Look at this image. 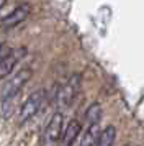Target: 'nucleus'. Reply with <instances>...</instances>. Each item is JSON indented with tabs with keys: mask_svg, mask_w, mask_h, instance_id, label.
<instances>
[{
	"mask_svg": "<svg viewBox=\"0 0 144 146\" xmlns=\"http://www.w3.org/2000/svg\"><path fill=\"white\" fill-rule=\"evenodd\" d=\"M80 82H82L80 74H74V76H71V79L67 80L64 86L59 87L57 94H56V104H57L59 108L71 107V104L75 100L79 90H80Z\"/></svg>",
	"mask_w": 144,
	"mask_h": 146,
	"instance_id": "2",
	"label": "nucleus"
},
{
	"mask_svg": "<svg viewBox=\"0 0 144 146\" xmlns=\"http://www.w3.org/2000/svg\"><path fill=\"white\" fill-rule=\"evenodd\" d=\"M80 130H82V125H80V121L79 120H71L67 126L64 128V131H62V143L64 146H72V143L75 141L79 135H80Z\"/></svg>",
	"mask_w": 144,
	"mask_h": 146,
	"instance_id": "7",
	"label": "nucleus"
},
{
	"mask_svg": "<svg viewBox=\"0 0 144 146\" xmlns=\"http://www.w3.org/2000/svg\"><path fill=\"white\" fill-rule=\"evenodd\" d=\"M115 139H116V128L113 125H108L103 131H100V136L95 146H113Z\"/></svg>",
	"mask_w": 144,
	"mask_h": 146,
	"instance_id": "9",
	"label": "nucleus"
},
{
	"mask_svg": "<svg viewBox=\"0 0 144 146\" xmlns=\"http://www.w3.org/2000/svg\"><path fill=\"white\" fill-rule=\"evenodd\" d=\"M30 13H31V5L26 3V2L25 3H20V5H17L12 10V13H8L2 20V27L3 28H15L17 25L23 23L30 17Z\"/></svg>",
	"mask_w": 144,
	"mask_h": 146,
	"instance_id": "5",
	"label": "nucleus"
},
{
	"mask_svg": "<svg viewBox=\"0 0 144 146\" xmlns=\"http://www.w3.org/2000/svg\"><path fill=\"white\" fill-rule=\"evenodd\" d=\"M31 76H33L31 67H25V69H21L20 72H17L12 79L3 86V89H2V100L15 99V97L18 95L20 90L26 86V82L31 79Z\"/></svg>",
	"mask_w": 144,
	"mask_h": 146,
	"instance_id": "3",
	"label": "nucleus"
},
{
	"mask_svg": "<svg viewBox=\"0 0 144 146\" xmlns=\"http://www.w3.org/2000/svg\"><path fill=\"white\" fill-rule=\"evenodd\" d=\"M102 118V105L100 104H92L89 108H87V112H85V120H87V123L89 125H93V123H98Z\"/></svg>",
	"mask_w": 144,
	"mask_h": 146,
	"instance_id": "10",
	"label": "nucleus"
},
{
	"mask_svg": "<svg viewBox=\"0 0 144 146\" xmlns=\"http://www.w3.org/2000/svg\"><path fill=\"white\" fill-rule=\"evenodd\" d=\"M26 54V48H17V49H10V53L5 58L0 59V79H3L7 76H10L15 66L18 64V61Z\"/></svg>",
	"mask_w": 144,
	"mask_h": 146,
	"instance_id": "6",
	"label": "nucleus"
},
{
	"mask_svg": "<svg viewBox=\"0 0 144 146\" xmlns=\"http://www.w3.org/2000/svg\"><path fill=\"white\" fill-rule=\"evenodd\" d=\"M5 3H7V0H0V8L3 7V5H5Z\"/></svg>",
	"mask_w": 144,
	"mask_h": 146,
	"instance_id": "11",
	"label": "nucleus"
},
{
	"mask_svg": "<svg viewBox=\"0 0 144 146\" xmlns=\"http://www.w3.org/2000/svg\"><path fill=\"white\" fill-rule=\"evenodd\" d=\"M98 136H100V126H98V123L89 125L87 131L84 133V136L80 139V146H95Z\"/></svg>",
	"mask_w": 144,
	"mask_h": 146,
	"instance_id": "8",
	"label": "nucleus"
},
{
	"mask_svg": "<svg viewBox=\"0 0 144 146\" xmlns=\"http://www.w3.org/2000/svg\"><path fill=\"white\" fill-rule=\"evenodd\" d=\"M62 128H64V115L61 112H56L48 121L44 131L41 135V143L43 145H54L56 141L62 136Z\"/></svg>",
	"mask_w": 144,
	"mask_h": 146,
	"instance_id": "4",
	"label": "nucleus"
},
{
	"mask_svg": "<svg viewBox=\"0 0 144 146\" xmlns=\"http://www.w3.org/2000/svg\"><path fill=\"white\" fill-rule=\"evenodd\" d=\"M46 100V90L39 89L36 92H33L28 99L23 102V105L20 107V113H18V123L23 125L28 120H31L36 113L41 110V107Z\"/></svg>",
	"mask_w": 144,
	"mask_h": 146,
	"instance_id": "1",
	"label": "nucleus"
}]
</instances>
